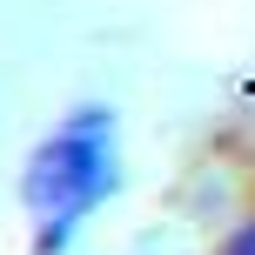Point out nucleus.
<instances>
[{"label":"nucleus","mask_w":255,"mask_h":255,"mask_svg":"<svg viewBox=\"0 0 255 255\" xmlns=\"http://www.w3.org/2000/svg\"><path fill=\"white\" fill-rule=\"evenodd\" d=\"M27 215H34V249L61 255L74 229L115 195V115L108 108H74L34 154H27Z\"/></svg>","instance_id":"1"},{"label":"nucleus","mask_w":255,"mask_h":255,"mask_svg":"<svg viewBox=\"0 0 255 255\" xmlns=\"http://www.w3.org/2000/svg\"><path fill=\"white\" fill-rule=\"evenodd\" d=\"M222 255H255V222H249V229H242V235H235V242H229V249H222Z\"/></svg>","instance_id":"2"}]
</instances>
